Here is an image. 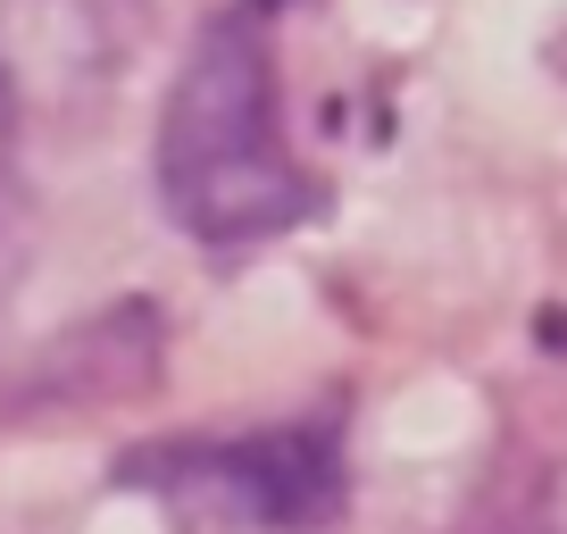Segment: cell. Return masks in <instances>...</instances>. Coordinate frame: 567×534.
Returning a JSON list of instances; mask_svg holds the SVG:
<instances>
[{
  "label": "cell",
  "instance_id": "1",
  "mask_svg": "<svg viewBox=\"0 0 567 534\" xmlns=\"http://www.w3.org/2000/svg\"><path fill=\"white\" fill-rule=\"evenodd\" d=\"M159 193L193 243H267L318 209V184L284 143L276 59L259 9H226L200 25L159 117Z\"/></svg>",
  "mask_w": 567,
  "mask_h": 534
},
{
  "label": "cell",
  "instance_id": "2",
  "mask_svg": "<svg viewBox=\"0 0 567 534\" xmlns=\"http://www.w3.org/2000/svg\"><path fill=\"white\" fill-rule=\"evenodd\" d=\"M125 484L167 493L176 510H200L217 526H259V534H318L342 517V493H351L334 427H267L243 443L142 451V460H125Z\"/></svg>",
  "mask_w": 567,
  "mask_h": 534
}]
</instances>
